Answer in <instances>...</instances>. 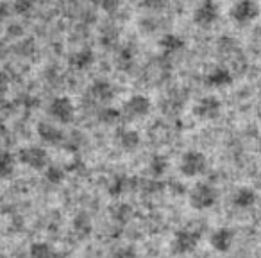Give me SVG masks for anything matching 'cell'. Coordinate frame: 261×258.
Instances as JSON below:
<instances>
[{"label":"cell","mask_w":261,"mask_h":258,"mask_svg":"<svg viewBox=\"0 0 261 258\" xmlns=\"http://www.w3.org/2000/svg\"><path fill=\"white\" fill-rule=\"evenodd\" d=\"M218 203V190L211 183L199 181L190 189L188 204L197 212L211 210Z\"/></svg>","instance_id":"6da1fadb"},{"label":"cell","mask_w":261,"mask_h":258,"mask_svg":"<svg viewBox=\"0 0 261 258\" xmlns=\"http://www.w3.org/2000/svg\"><path fill=\"white\" fill-rule=\"evenodd\" d=\"M206 169H207V158L199 149H188L186 153H182L181 160H179V172L188 179L202 176L206 172Z\"/></svg>","instance_id":"7a4b0ae2"},{"label":"cell","mask_w":261,"mask_h":258,"mask_svg":"<svg viewBox=\"0 0 261 258\" xmlns=\"http://www.w3.org/2000/svg\"><path fill=\"white\" fill-rule=\"evenodd\" d=\"M261 15V6L257 0H236L229 9V18L236 26H250Z\"/></svg>","instance_id":"3957f363"},{"label":"cell","mask_w":261,"mask_h":258,"mask_svg":"<svg viewBox=\"0 0 261 258\" xmlns=\"http://www.w3.org/2000/svg\"><path fill=\"white\" fill-rule=\"evenodd\" d=\"M122 116L129 122L133 120H142L145 116H149V113L152 111V101L143 93H135L130 95L122 106Z\"/></svg>","instance_id":"277c9868"},{"label":"cell","mask_w":261,"mask_h":258,"mask_svg":"<svg viewBox=\"0 0 261 258\" xmlns=\"http://www.w3.org/2000/svg\"><path fill=\"white\" fill-rule=\"evenodd\" d=\"M47 113L54 120V124L65 126V124L73 122V119H75V104L66 95H59V97H54L48 102Z\"/></svg>","instance_id":"5b68a950"},{"label":"cell","mask_w":261,"mask_h":258,"mask_svg":"<svg viewBox=\"0 0 261 258\" xmlns=\"http://www.w3.org/2000/svg\"><path fill=\"white\" fill-rule=\"evenodd\" d=\"M218 18H220V6L217 0H200L192 13L193 24L200 29L213 27Z\"/></svg>","instance_id":"8992f818"},{"label":"cell","mask_w":261,"mask_h":258,"mask_svg":"<svg viewBox=\"0 0 261 258\" xmlns=\"http://www.w3.org/2000/svg\"><path fill=\"white\" fill-rule=\"evenodd\" d=\"M18 161L31 171H45L50 165L48 153L40 146H27L18 151Z\"/></svg>","instance_id":"52a82bcc"},{"label":"cell","mask_w":261,"mask_h":258,"mask_svg":"<svg viewBox=\"0 0 261 258\" xmlns=\"http://www.w3.org/2000/svg\"><path fill=\"white\" fill-rule=\"evenodd\" d=\"M200 242V233L192 228H181L174 233L172 237V251L179 256H186V254L193 253L199 247Z\"/></svg>","instance_id":"ba28073f"},{"label":"cell","mask_w":261,"mask_h":258,"mask_svg":"<svg viewBox=\"0 0 261 258\" xmlns=\"http://www.w3.org/2000/svg\"><path fill=\"white\" fill-rule=\"evenodd\" d=\"M193 115L195 119L210 122V120H217L222 113V101L217 95H204L193 104Z\"/></svg>","instance_id":"9c48e42d"},{"label":"cell","mask_w":261,"mask_h":258,"mask_svg":"<svg viewBox=\"0 0 261 258\" xmlns=\"http://www.w3.org/2000/svg\"><path fill=\"white\" fill-rule=\"evenodd\" d=\"M236 233L229 226H220V228H215L210 235V246L217 253H229L234 246Z\"/></svg>","instance_id":"30bf717a"},{"label":"cell","mask_w":261,"mask_h":258,"mask_svg":"<svg viewBox=\"0 0 261 258\" xmlns=\"http://www.w3.org/2000/svg\"><path fill=\"white\" fill-rule=\"evenodd\" d=\"M115 146L123 153H135L142 146V136L133 127H118L115 133Z\"/></svg>","instance_id":"8fae6325"},{"label":"cell","mask_w":261,"mask_h":258,"mask_svg":"<svg viewBox=\"0 0 261 258\" xmlns=\"http://www.w3.org/2000/svg\"><path fill=\"white\" fill-rule=\"evenodd\" d=\"M90 95L93 101H97L102 106H109L116 95V88L111 81L108 79H97L90 84Z\"/></svg>","instance_id":"7c38bea8"},{"label":"cell","mask_w":261,"mask_h":258,"mask_svg":"<svg viewBox=\"0 0 261 258\" xmlns=\"http://www.w3.org/2000/svg\"><path fill=\"white\" fill-rule=\"evenodd\" d=\"M257 201H259V196H257V192L252 186H240V189H236L232 192L231 197V204L242 212L252 210L257 204Z\"/></svg>","instance_id":"4fadbf2b"},{"label":"cell","mask_w":261,"mask_h":258,"mask_svg":"<svg viewBox=\"0 0 261 258\" xmlns=\"http://www.w3.org/2000/svg\"><path fill=\"white\" fill-rule=\"evenodd\" d=\"M232 81H234V77H232L231 70L225 68V66H215L204 77V84L207 88H213V90H222V88L231 86Z\"/></svg>","instance_id":"5bb4252c"},{"label":"cell","mask_w":261,"mask_h":258,"mask_svg":"<svg viewBox=\"0 0 261 258\" xmlns=\"http://www.w3.org/2000/svg\"><path fill=\"white\" fill-rule=\"evenodd\" d=\"M38 136L41 138V142L48 144V146H59L65 140V133L63 129L54 122H40L36 127Z\"/></svg>","instance_id":"9a60e30c"},{"label":"cell","mask_w":261,"mask_h":258,"mask_svg":"<svg viewBox=\"0 0 261 258\" xmlns=\"http://www.w3.org/2000/svg\"><path fill=\"white\" fill-rule=\"evenodd\" d=\"M160 49L165 52V54L172 56V54H177V52H182L186 49V41L182 36L179 34H174V33H167L160 38Z\"/></svg>","instance_id":"2e32d148"},{"label":"cell","mask_w":261,"mask_h":258,"mask_svg":"<svg viewBox=\"0 0 261 258\" xmlns=\"http://www.w3.org/2000/svg\"><path fill=\"white\" fill-rule=\"evenodd\" d=\"M93 63H95V52L88 47L72 52L68 58V65L75 70H88Z\"/></svg>","instance_id":"e0dca14e"},{"label":"cell","mask_w":261,"mask_h":258,"mask_svg":"<svg viewBox=\"0 0 261 258\" xmlns=\"http://www.w3.org/2000/svg\"><path fill=\"white\" fill-rule=\"evenodd\" d=\"M27 258H56V251L45 240H36V242H33L29 246Z\"/></svg>","instance_id":"ac0fdd59"},{"label":"cell","mask_w":261,"mask_h":258,"mask_svg":"<svg viewBox=\"0 0 261 258\" xmlns=\"http://www.w3.org/2000/svg\"><path fill=\"white\" fill-rule=\"evenodd\" d=\"M16 169V158L9 151H0V178L8 179L15 174Z\"/></svg>","instance_id":"d6986e66"},{"label":"cell","mask_w":261,"mask_h":258,"mask_svg":"<svg viewBox=\"0 0 261 258\" xmlns=\"http://www.w3.org/2000/svg\"><path fill=\"white\" fill-rule=\"evenodd\" d=\"M149 171L154 178H161L168 171V160L163 154H152L149 160Z\"/></svg>","instance_id":"ffe728a7"},{"label":"cell","mask_w":261,"mask_h":258,"mask_svg":"<svg viewBox=\"0 0 261 258\" xmlns=\"http://www.w3.org/2000/svg\"><path fill=\"white\" fill-rule=\"evenodd\" d=\"M120 119H122V111L116 108H111V106H104V108L98 111V122L108 124V126L118 124Z\"/></svg>","instance_id":"44dd1931"},{"label":"cell","mask_w":261,"mask_h":258,"mask_svg":"<svg viewBox=\"0 0 261 258\" xmlns=\"http://www.w3.org/2000/svg\"><path fill=\"white\" fill-rule=\"evenodd\" d=\"M43 176L50 185H61L65 181V169L59 167V165H48L47 169L43 171Z\"/></svg>","instance_id":"7402d4cb"},{"label":"cell","mask_w":261,"mask_h":258,"mask_svg":"<svg viewBox=\"0 0 261 258\" xmlns=\"http://www.w3.org/2000/svg\"><path fill=\"white\" fill-rule=\"evenodd\" d=\"M34 6H36V0H13V11L22 16L33 13Z\"/></svg>","instance_id":"603a6c76"},{"label":"cell","mask_w":261,"mask_h":258,"mask_svg":"<svg viewBox=\"0 0 261 258\" xmlns=\"http://www.w3.org/2000/svg\"><path fill=\"white\" fill-rule=\"evenodd\" d=\"M73 229H75L79 235H88L91 231V224L86 219V215H79V217L73 221Z\"/></svg>","instance_id":"cb8c5ba5"},{"label":"cell","mask_w":261,"mask_h":258,"mask_svg":"<svg viewBox=\"0 0 261 258\" xmlns=\"http://www.w3.org/2000/svg\"><path fill=\"white\" fill-rule=\"evenodd\" d=\"M91 2L106 13H115L120 6V0H91Z\"/></svg>","instance_id":"d4e9b609"},{"label":"cell","mask_w":261,"mask_h":258,"mask_svg":"<svg viewBox=\"0 0 261 258\" xmlns=\"http://www.w3.org/2000/svg\"><path fill=\"white\" fill-rule=\"evenodd\" d=\"M142 8L150 9V11H160L167 6V0H140Z\"/></svg>","instance_id":"484cf974"},{"label":"cell","mask_w":261,"mask_h":258,"mask_svg":"<svg viewBox=\"0 0 261 258\" xmlns=\"http://www.w3.org/2000/svg\"><path fill=\"white\" fill-rule=\"evenodd\" d=\"M123 189H125V178H123V176H120V178H116V181L113 183L111 194H113V196H120V194L123 192Z\"/></svg>","instance_id":"4316f807"},{"label":"cell","mask_w":261,"mask_h":258,"mask_svg":"<svg viewBox=\"0 0 261 258\" xmlns=\"http://www.w3.org/2000/svg\"><path fill=\"white\" fill-rule=\"evenodd\" d=\"M115 258H136V253H135V249H129V247H125V249L116 251Z\"/></svg>","instance_id":"83f0119b"},{"label":"cell","mask_w":261,"mask_h":258,"mask_svg":"<svg viewBox=\"0 0 261 258\" xmlns=\"http://www.w3.org/2000/svg\"><path fill=\"white\" fill-rule=\"evenodd\" d=\"M9 11H11V9H9V6L6 4V2H0V22H4V20L8 18Z\"/></svg>","instance_id":"f1b7e54d"},{"label":"cell","mask_w":261,"mask_h":258,"mask_svg":"<svg viewBox=\"0 0 261 258\" xmlns=\"http://www.w3.org/2000/svg\"><path fill=\"white\" fill-rule=\"evenodd\" d=\"M6 131H8V126H6L4 119L0 116V135H6Z\"/></svg>","instance_id":"f546056e"},{"label":"cell","mask_w":261,"mask_h":258,"mask_svg":"<svg viewBox=\"0 0 261 258\" xmlns=\"http://www.w3.org/2000/svg\"><path fill=\"white\" fill-rule=\"evenodd\" d=\"M257 153L261 154V136H259V140H257Z\"/></svg>","instance_id":"4dcf8cb0"}]
</instances>
